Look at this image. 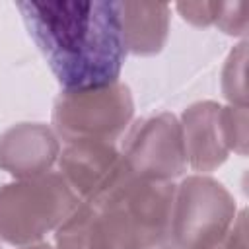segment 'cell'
I'll return each mask as SVG.
<instances>
[{
	"instance_id": "6da1fadb",
	"label": "cell",
	"mask_w": 249,
	"mask_h": 249,
	"mask_svg": "<svg viewBox=\"0 0 249 249\" xmlns=\"http://www.w3.org/2000/svg\"><path fill=\"white\" fill-rule=\"evenodd\" d=\"M16 8L62 89L119 80L126 51L115 2L27 0L16 2Z\"/></svg>"
},
{
	"instance_id": "7a4b0ae2",
	"label": "cell",
	"mask_w": 249,
	"mask_h": 249,
	"mask_svg": "<svg viewBox=\"0 0 249 249\" xmlns=\"http://www.w3.org/2000/svg\"><path fill=\"white\" fill-rule=\"evenodd\" d=\"M175 185L121 165L54 230L56 249H152L169 239Z\"/></svg>"
},
{
	"instance_id": "3957f363",
	"label": "cell",
	"mask_w": 249,
	"mask_h": 249,
	"mask_svg": "<svg viewBox=\"0 0 249 249\" xmlns=\"http://www.w3.org/2000/svg\"><path fill=\"white\" fill-rule=\"evenodd\" d=\"M78 202V195L56 171L6 183L0 187V239L19 247L39 243Z\"/></svg>"
},
{
	"instance_id": "277c9868",
	"label": "cell",
	"mask_w": 249,
	"mask_h": 249,
	"mask_svg": "<svg viewBox=\"0 0 249 249\" xmlns=\"http://www.w3.org/2000/svg\"><path fill=\"white\" fill-rule=\"evenodd\" d=\"M134 101L128 86L111 82L84 89H62L53 105L54 134L62 142L121 138L130 126Z\"/></svg>"
},
{
	"instance_id": "5b68a950",
	"label": "cell",
	"mask_w": 249,
	"mask_h": 249,
	"mask_svg": "<svg viewBox=\"0 0 249 249\" xmlns=\"http://www.w3.org/2000/svg\"><path fill=\"white\" fill-rule=\"evenodd\" d=\"M235 214V198L218 179L189 175L175 187L169 241L179 249H208L230 230Z\"/></svg>"
},
{
	"instance_id": "8992f818",
	"label": "cell",
	"mask_w": 249,
	"mask_h": 249,
	"mask_svg": "<svg viewBox=\"0 0 249 249\" xmlns=\"http://www.w3.org/2000/svg\"><path fill=\"white\" fill-rule=\"evenodd\" d=\"M119 152L126 169L146 181L173 183L187 169L181 124L167 111L136 119L126 128Z\"/></svg>"
},
{
	"instance_id": "52a82bcc",
	"label": "cell",
	"mask_w": 249,
	"mask_h": 249,
	"mask_svg": "<svg viewBox=\"0 0 249 249\" xmlns=\"http://www.w3.org/2000/svg\"><path fill=\"white\" fill-rule=\"evenodd\" d=\"M58 154V136L43 123H18L0 132V169L16 179L49 173Z\"/></svg>"
},
{
	"instance_id": "ba28073f",
	"label": "cell",
	"mask_w": 249,
	"mask_h": 249,
	"mask_svg": "<svg viewBox=\"0 0 249 249\" xmlns=\"http://www.w3.org/2000/svg\"><path fill=\"white\" fill-rule=\"evenodd\" d=\"M220 109L222 105L216 101H196L183 111L179 121L187 165L200 175L218 169L230 156L222 134Z\"/></svg>"
},
{
	"instance_id": "9c48e42d",
	"label": "cell",
	"mask_w": 249,
	"mask_h": 249,
	"mask_svg": "<svg viewBox=\"0 0 249 249\" xmlns=\"http://www.w3.org/2000/svg\"><path fill=\"white\" fill-rule=\"evenodd\" d=\"M58 173L78 198H88L121 165V152L113 142L74 140L66 142L58 154Z\"/></svg>"
},
{
	"instance_id": "30bf717a",
	"label": "cell",
	"mask_w": 249,
	"mask_h": 249,
	"mask_svg": "<svg viewBox=\"0 0 249 249\" xmlns=\"http://www.w3.org/2000/svg\"><path fill=\"white\" fill-rule=\"evenodd\" d=\"M123 45L138 56L158 54L169 35L171 6L163 2H115Z\"/></svg>"
},
{
	"instance_id": "8fae6325",
	"label": "cell",
	"mask_w": 249,
	"mask_h": 249,
	"mask_svg": "<svg viewBox=\"0 0 249 249\" xmlns=\"http://www.w3.org/2000/svg\"><path fill=\"white\" fill-rule=\"evenodd\" d=\"M245 62H247V41H241L226 58L222 68V93L230 105L247 107V82H245Z\"/></svg>"
},
{
	"instance_id": "7c38bea8",
	"label": "cell",
	"mask_w": 249,
	"mask_h": 249,
	"mask_svg": "<svg viewBox=\"0 0 249 249\" xmlns=\"http://www.w3.org/2000/svg\"><path fill=\"white\" fill-rule=\"evenodd\" d=\"M220 124L222 134L226 140V146L230 152H235L239 156L247 154V107L228 105L220 109Z\"/></svg>"
},
{
	"instance_id": "4fadbf2b",
	"label": "cell",
	"mask_w": 249,
	"mask_h": 249,
	"mask_svg": "<svg viewBox=\"0 0 249 249\" xmlns=\"http://www.w3.org/2000/svg\"><path fill=\"white\" fill-rule=\"evenodd\" d=\"M214 25L226 35L245 37L247 33V2H216Z\"/></svg>"
},
{
	"instance_id": "5bb4252c",
	"label": "cell",
	"mask_w": 249,
	"mask_h": 249,
	"mask_svg": "<svg viewBox=\"0 0 249 249\" xmlns=\"http://www.w3.org/2000/svg\"><path fill=\"white\" fill-rule=\"evenodd\" d=\"M181 18L196 27L214 25L216 18V2H179L175 4Z\"/></svg>"
},
{
	"instance_id": "9a60e30c",
	"label": "cell",
	"mask_w": 249,
	"mask_h": 249,
	"mask_svg": "<svg viewBox=\"0 0 249 249\" xmlns=\"http://www.w3.org/2000/svg\"><path fill=\"white\" fill-rule=\"evenodd\" d=\"M208 249H247V212H245V208L235 214L233 224L222 235V239L216 241Z\"/></svg>"
},
{
	"instance_id": "2e32d148",
	"label": "cell",
	"mask_w": 249,
	"mask_h": 249,
	"mask_svg": "<svg viewBox=\"0 0 249 249\" xmlns=\"http://www.w3.org/2000/svg\"><path fill=\"white\" fill-rule=\"evenodd\" d=\"M21 249H56V247H53V245H49V243H43V241H39V243H31V245H23Z\"/></svg>"
},
{
	"instance_id": "e0dca14e",
	"label": "cell",
	"mask_w": 249,
	"mask_h": 249,
	"mask_svg": "<svg viewBox=\"0 0 249 249\" xmlns=\"http://www.w3.org/2000/svg\"><path fill=\"white\" fill-rule=\"evenodd\" d=\"M152 249H179V247L173 245L171 241H163V243H160V245H156V247H152Z\"/></svg>"
}]
</instances>
